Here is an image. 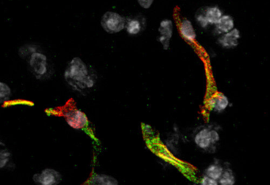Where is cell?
Instances as JSON below:
<instances>
[{
	"label": "cell",
	"mask_w": 270,
	"mask_h": 185,
	"mask_svg": "<svg viewBox=\"0 0 270 185\" xmlns=\"http://www.w3.org/2000/svg\"><path fill=\"white\" fill-rule=\"evenodd\" d=\"M90 185H117L118 181L114 177L106 174H94L89 181Z\"/></svg>",
	"instance_id": "obj_14"
},
{
	"label": "cell",
	"mask_w": 270,
	"mask_h": 185,
	"mask_svg": "<svg viewBox=\"0 0 270 185\" xmlns=\"http://www.w3.org/2000/svg\"><path fill=\"white\" fill-rule=\"evenodd\" d=\"M64 79L74 90L79 92L91 89L96 82V76L79 57H75L68 63L64 71Z\"/></svg>",
	"instance_id": "obj_1"
},
{
	"label": "cell",
	"mask_w": 270,
	"mask_h": 185,
	"mask_svg": "<svg viewBox=\"0 0 270 185\" xmlns=\"http://www.w3.org/2000/svg\"><path fill=\"white\" fill-rule=\"evenodd\" d=\"M10 153L7 151V150L5 148H0V169L4 168L9 160H10Z\"/></svg>",
	"instance_id": "obj_18"
},
{
	"label": "cell",
	"mask_w": 270,
	"mask_h": 185,
	"mask_svg": "<svg viewBox=\"0 0 270 185\" xmlns=\"http://www.w3.org/2000/svg\"><path fill=\"white\" fill-rule=\"evenodd\" d=\"M223 172V168L219 164H212L205 171V175L211 177L216 181H219Z\"/></svg>",
	"instance_id": "obj_15"
},
{
	"label": "cell",
	"mask_w": 270,
	"mask_h": 185,
	"mask_svg": "<svg viewBox=\"0 0 270 185\" xmlns=\"http://www.w3.org/2000/svg\"><path fill=\"white\" fill-rule=\"evenodd\" d=\"M215 33L217 35L223 34L231 31L235 28V22L231 15L223 14L219 21L215 25Z\"/></svg>",
	"instance_id": "obj_12"
},
{
	"label": "cell",
	"mask_w": 270,
	"mask_h": 185,
	"mask_svg": "<svg viewBox=\"0 0 270 185\" xmlns=\"http://www.w3.org/2000/svg\"><path fill=\"white\" fill-rule=\"evenodd\" d=\"M29 64L33 75L38 79H46L49 76V63L46 55L36 51V49L29 53Z\"/></svg>",
	"instance_id": "obj_3"
},
{
	"label": "cell",
	"mask_w": 270,
	"mask_h": 185,
	"mask_svg": "<svg viewBox=\"0 0 270 185\" xmlns=\"http://www.w3.org/2000/svg\"><path fill=\"white\" fill-rule=\"evenodd\" d=\"M33 179L37 185H56L61 182L62 176L55 169H45L41 173L35 174Z\"/></svg>",
	"instance_id": "obj_6"
},
{
	"label": "cell",
	"mask_w": 270,
	"mask_h": 185,
	"mask_svg": "<svg viewBox=\"0 0 270 185\" xmlns=\"http://www.w3.org/2000/svg\"><path fill=\"white\" fill-rule=\"evenodd\" d=\"M139 6L143 9H149L153 3L154 0H137Z\"/></svg>",
	"instance_id": "obj_20"
},
{
	"label": "cell",
	"mask_w": 270,
	"mask_h": 185,
	"mask_svg": "<svg viewBox=\"0 0 270 185\" xmlns=\"http://www.w3.org/2000/svg\"><path fill=\"white\" fill-rule=\"evenodd\" d=\"M179 32L185 41L189 43H194L196 39V33L194 27L190 20L184 19L181 21L179 25Z\"/></svg>",
	"instance_id": "obj_11"
},
{
	"label": "cell",
	"mask_w": 270,
	"mask_h": 185,
	"mask_svg": "<svg viewBox=\"0 0 270 185\" xmlns=\"http://www.w3.org/2000/svg\"><path fill=\"white\" fill-rule=\"evenodd\" d=\"M195 144L204 151H207L213 145L212 140L211 129L208 128H203L195 134Z\"/></svg>",
	"instance_id": "obj_10"
},
{
	"label": "cell",
	"mask_w": 270,
	"mask_h": 185,
	"mask_svg": "<svg viewBox=\"0 0 270 185\" xmlns=\"http://www.w3.org/2000/svg\"><path fill=\"white\" fill-rule=\"evenodd\" d=\"M229 99L223 93H216L207 102V106L213 112H223L229 106Z\"/></svg>",
	"instance_id": "obj_9"
},
{
	"label": "cell",
	"mask_w": 270,
	"mask_h": 185,
	"mask_svg": "<svg viewBox=\"0 0 270 185\" xmlns=\"http://www.w3.org/2000/svg\"><path fill=\"white\" fill-rule=\"evenodd\" d=\"M64 116L67 124L75 130H81L88 125V118L81 110L71 108L65 112Z\"/></svg>",
	"instance_id": "obj_5"
},
{
	"label": "cell",
	"mask_w": 270,
	"mask_h": 185,
	"mask_svg": "<svg viewBox=\"0 0 270 185\" xmlns=\"http://www.w3.org/2000/svg\"><path fill=\"white\" fill-rule=\"evenodd\" d=\"M240 37V31L238 28H234L229 32L221 34L217 40V43L223 49H236L239 45Z\"/></svg>",
	"instance_id": "obj_8"
},
{
	"label": "cell",
	"mask_w": 270,
	"mask_h": 185,
	"mask_svg": "<svg viewBox=\"0 0 270 185\" xmlns=\"http://www.w3.org/2000/svg\"><path fill=\"white\" fill-rule=\"evenodd\" d=\"M144 26H145V20L143 18L135 17V18L126 19L125 28H126V31L129 35L135 36L139 34L143 30Z\"/></svg>",
	"instance_id": "obj_13"
},
{
	"label": "cell",
	"mask_w": 270,
	"mask_h": 185,
	"mask_svg": "<svg viewBox=\"0 0 270 185\" xmlns=\"http://www.w3.org/2000/svg\"><path fill=\"white\" fill-rule=\"evenodd\" d=\"M212 134V140H213V145L216 144L217 142L219 141V134L217 131L214 130V129H212L211 130Z\"/></svg>",
	"instance_id": "obj_21"
},
{
	"label": "cell",
	"mask_w": 270,
	"mask_h": 185,
	"mask_svg": "<svg viewBox=\"0 0 270 185\" xmlns=\"http://www.w3.org/2000/svg\"><path fill=\"white\" fill-rule=\"evenodd\" d=\"M236 177L233 171L227 169H223V173L218 181V183L221 185H234L236 184Z\"/></svg>",
	"instance_id": "obj_16"
},
{
	"label": "cell",
	"mask_w": 270,
	"mask_h": 185,
	"mask_svg": "<svg viewBox=\"0 0 270 185\" xmlns=\"http://www.w3.org/2000/svg\"><path fill=\"white\" fill-rule=\"evenodd\" d=\"M222 15L223 11L219 6H204L196 11L195 19L200 26L207 28L209 26L215 25Z\"/></svg>",
	"instance_id": "obj_2"
},
{
	"label": "cell",
	"mask_w": 270,
	"mask_h": 185,
	"mask_svg": "<svg viewBox=\"0 0 270 185\" xmlns=\"http://www.w3.org/2000/svg\"><path fill=\"white\" fill-rule=\"evenodd\" d=\"M126 19L121 16L118 13L108 11L103 14L101 26L107 33H120L125 27Z\"/></svg>",
	"instance_id": "obj_4"
},
{
	"label": "cell",
	"mask_w": 270,
	"mask_h": 185,
	"mask_svg": "<svg viewBox=\"0 0 270 185\" xmlns=\"http://www.w3.org/2000/svg\"><path fill=\"white\" fill-rule=\"evenodd\" d=\"M201 185H218V181H216V180L213 179L211 177H208V176L204 175V177H202L201 179Z\"/></svg>",
	"instance_id": "obj_19"
},
{
	"label": "cell",
	"mask_w": 270,
	"mask_h": 185,
	"mask_svg": "<svg viewBox=\"0 0 270 185\" xmlns=\"http://www.w3.org/2000/svg\"><path fill=\"white\" fill-rule=\"evenodd\" d=\"M173 23L170 19H164L160 24L159 27V41L162 45L164 50H167L170 48V42L173 36Z\"/></svg>",
	"instance_id": "obj_7"
},
{
	"label": "cell",
	"mask_w": 270,
	"mask_h": 185,
	"mask_svg": "<svg viewBox=\"0 0 270 185\" xmlns=\"http://www.w3.org/2000/svg\"><path fill=\"white\" fill-rule=\"evenodd\" d=\"M11 97V89L7 84L0 81V104L8 102Z\"/></svg>",
	"instance_id": "obj_17"
}]
</instances>
